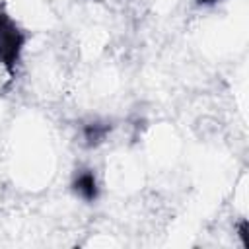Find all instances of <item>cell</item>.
<instances>
[{"label":"cell","instance_id":"6da1fadb","mask_svg":"<svg viewBox=\"0 0 249 249\" xmlns=\"http://www.w3.org/2000/svg\"><path fill=\"white\" fill-rule=\"evenodd\" d=\"M27 43V33L0 4V66L12 82L18 74V66Z\"/></svg>","mask_w":249,"mask_h":249},{"label":"cell","instance_id":"7a4b0ae2","mask_svg":"<svg viewBox=\"0 0 249 249\" xmlns=\"http://www.w3.org/2000/svg\"><path fill=\"white\" fill-rule=\"evenodd\" d=\"M70 189H72V193H74L78 198H82L84 202H95V200L99 198L97 175H95V171L89 169V167L78 169V171L72 175Z\"/></svg>","mask_w":249,"mask_h":249},{"label":"cell","instance_id":"3957f363","mask_svg":"<svg viewBox=\"0 0 249 249\" xmlns=\"http://www.w3.org/2000/svg\"><path fill=\"white\" fill-rule=\"evenodd\" d=\"M111 123H105V121H93V123H88L86 126H84V130H82V134H84V144L88 146V148H93V146H99L105 138H107V134L111 132Z\"/></svg>","mask_w":249,"mask_h":249},{"label":"cell","instance_id":"277c9868","mask_svg":"<svg viewBox=\"0 0 249 249\" xmlns=\"http://www.w3.org/2000/svg\"><path fill=\"white\" fill-rule=\"evenodd\" d=\"M239 239H241V245L249 249V224H247V220L239 222Z\"/></svg>","mask_w":249,"mask_h":249},{"label":"cell","instance_id":"5b68a950","mask_svg":"<svg viewBox=\"0 0 249 249\" xmlns=\"http://www.w3.org/2000/svg\"><path fill=\"white\" fill-rule=\"evenodd\" d=\"M220 0H196V4H200V6H214V4H218Z\"/></svg>","mask_w":249,"mask_h":249}]
</instances>
